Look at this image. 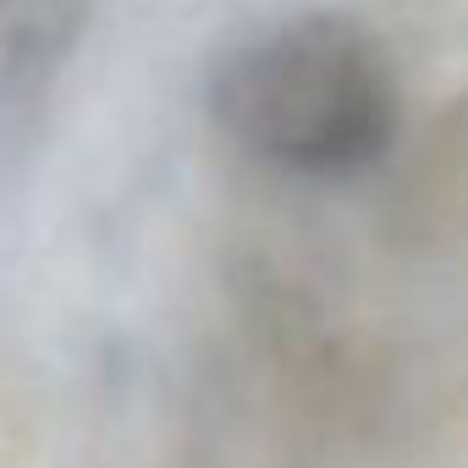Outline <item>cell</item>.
<instances>
[{"label":"cell","instance_id":"cell-1","mask_svg":"<svg viewBox=\"0 0 468 468\" xmlns=\"http://www.w3.org/2000/svg\"><path fill=\"white\" fill-rule=\"evenodd\" d=\"M209 116L282 176L347 182L391 149L402 83L380 34L342 12H309L243 39L215 67Z\"/></svg>","mask_w":468,"mask_h":468}]
</instances>
